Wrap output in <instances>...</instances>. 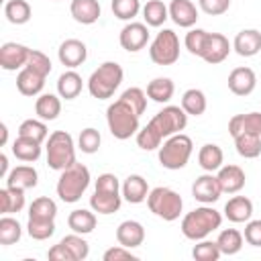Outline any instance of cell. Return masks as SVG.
<instances>
[{"label": "cell", "mask_w": 261, "mask_h": 261, "mask_svg": "<svg viewBox=\"0 0 261 261\" xmlns=\"http://www.w3.org/2000/svg\"><path fill=\"white\" fill-rule=\"evenodd\" d=\"M47 257L51 259V261H73V257H71V253L61 245V243H57V245H53L51 249H49V253H47Z\"/></svg>", "instance_id": "obj_53"}, {"label": "cell", "mask_w": 261, "mask_h": 261, "mask_svg": "<svg viewBox=\"0 0 261 261\" xmlns=\"http://www.w3.org/2000/svg\"><path fill=\"white\" fill-rule=\"evenodd\" d=\"M102 259H104V261H137L139 257L133 255L130 249H126V247H122V245H116V247L106 249L104 255H102Z\"/></svg>", "instance_id": "obj_51"}, {"label": "cell", "mask_w": 261, "mask_h": 261, "mask_svg": "<svg viewBox=\"0 0 261 261\" xmlns=\"http://www.w3.org/2000/svg\"><path fill=\"white\" fill-rule=\"evenodd\" d=\"M12 155L24 163H33L41 157V143L29 137H16L12 143Z\"/></svg>", "instance_id": "obj_28"}, {"label": "cell", "mask_w": 261, "mask_h": 261, "mask_svg": "<svg viewBox=\"0 0 261 261\" xmlns=\"http://www.w3.org/2000/svg\"><path fill=\"white\" fill-rule=\"evenodd\" d=\"M18 135L43 143V141H47L49 130H47L45 120H41V118H27V120L20 122V126H18Z\"/></svg>", "instance_id": "obj_42"}, {"label": "cell", "mask_w": 261, "mask_h": 261, "mask_svg": "<svg viewBox=\"0 0 261 261\" xmlns=\"http://www.w3.org/2000/svg\"><path fill=\"white\" fill-rule=\"evenodd\" d=\"M27 232L35 241H47L55 232V220H33V218H29Z\"/></svg>", "instance_id": "obj_44"}, {"label": "cell", "mask_w": 261, "mask_h": 261, "mask_svg": "<svg viewBox=\"0 0 261 261\" xmlns=\"http://www.w3.org/2000/svg\"><path fill=\"white\" fill-rule=\"evenodd\" d=\"M69 12L80 24H94L100 18V2L98 0H71Z\"/></svg>", "instance_id": "obj_24"}, {"label": "cell", "mask_w": 261, "mask_h": 261, "mask_svg": "<svg viewBox=\"0 0 261 261\" xmlns=\"http://www.w3.org/2000/svg\"><path fill=\"white\" fill-rule=\"evenodd\" d=\"M222 224V214L214 210L212 206L204 204L200 208H194L181 218V232L190 241H202Z\"/></svg>", "instance_id": "obj_4"}, {"label": "cell", "mask_w": 261, "mask_h": 261, "mask_svg": "<svg viewBox=\"0 0 261 261\" xmlns=\"http://www.w3.org/2000/svg\"><path fill=\"white\" fill-rule=\"evenodd\" d=\"M96 222H98L96 214L92 210H86V208L71 210L67 216V226L77 234H90L96 228Z\"/></svg>", "instance_id": "obj_29"}, {"label": "cell", "mask_w": 261, "mask_h": 261, "mask_svg": "<svg viewBox=\"0 0 261 261\" xmlns=\"http://www.w3.org/2000/svg\"><path fill=\"white\" fill-rule=\"evenodd\" d=\"M243 241H245V237L237 228H224V230H220V234L216 239L222 255H237L243 249Z\"/></svg>", "instance_id": "obj_39"}, {"label": "cell", "mask_w": 261, "mask_h": 261, "mask_svg": "<svg viewBox=\"0 0 261 261\" xmlns=\"http://www.w3.org/2000/svg\"><path fill=\"white\" fill-rule=\"evenodd\" d=\"M224 216L230 222H247L253 216V202L247 196H232L224 204Z\"/></svg>", "instance_id": "obj_26"}, {"label": "cell", "mask_w": 261, "mask_h": 261, "mask_svg": "<svg viewBox=\"0 0 261 261\" xmlns=\"http://www.w3.org/2000/svg\"><path fill=\"white\" fill-rule=\"evenodd\" d=\"M116 241L118 245L126 247V249H135L141 247L145 241V228L141 222L137 220H122L116 228Z\"/></svg>", "instance_id": "obj_19"}, {"label": "cell", "mask_w": 261, "mask_h": 261, "mask_svg": "<svg viewBox=\"0 0 261 261\" xmlns=\"http://www.w3.org/2000/svg\"><path fill=\"white\" fill-rule=\"evenodd\" d=\"M57 57H59V61H61L65 67L73 69V67L82 65V63L86 61V57H88V47H86V43L80 41V39H65V41L59 45V49H57Z\"/></svg>", "instance_id": "obj_15"}, {"label": "cell", "mask_w": 261, "mask_h": 261, "mask_svg": "<svg viewBox=\"0 0 261 261\" xmlns=\"http://www.w3.org/2000/svg\"><path fill=\"white\" fill-rule=\"evenodd\" d=\"M45 151H47V165L55 171H63L75 163V145L71 135L65 130H53L47 137Z\"/></svg>", "instance_id": "obj_8"}, {"label": "cell", "mask_w": 261, "mask_h": 261, "mask_svg": "<svg viewBox=\"0 0 261 261\" xmlns=\"http://www.w3.org/2000/svg\"><path fill=\"white\" fill-rule=\"evenodd\" d=\"M173 92H175V86H173V82L169 77H153L147 84V98H151L157 104L169 102Z\"/></svg>", "instance_id": "obj_33"}, {"label": "cell", "mask_w": 261, "mask_h": 261, "mask_svg": "<svg viewBox=\"0 0 261 261\" xmlns=\"http://www.w3.org/2000/svg\"><path fill=\"white\" fill-rule=\"evenodd\" d=\"M37 184H39V173L33 165H16L6 175V186H12V188L31 190Z\"/></svg>", "instance_id": "obj_25"}, {"label": "cell", "mask_w": 261, "mask_h": 261, "mask_svg": "<svg viewBox=\"0 0 261 261\" xmlns=\"http://www.w3.org/2000/svg\"><path fill=\"white\" fill-rule=\"evenodd\" d=\"M124 71L116 61H104L98 69L92 71L88 80V92L98 100H108L122 84Z\"/></svg>", "instance_id": "obj_6"}, {"label": "cell", "mask_w": 261, "mask_h": 261, "mask_svg": "<svg viewBox=\"0 0 261 261\" xmlns=\"http://www.w3.org/2000/svg\"><path fill=\"white\" fill-rule=\"evenodd\" d=\"M149 192L151 190H149L147 179L143 175H139V173H130L124 179V184H122V198L128 204H141V202H145L147 196H149Z\"/></svg>", "instance_id": "obj_21"}, {"label": "cell", "mask_w": 261, "mask_h": 261, "mask_svg": "<svg viewBox=\"0 0 261 261\" xmlns=\"http://www.w3.org/2000/svg\"><path fill=\"white\" fill-rule=\"evenodd\" d=\"M243 237H245V241L249 245L261 247V220H247Z\"/></svg>", "instance_id": "obj_52"}, {"label": "cell", "mask_w": 261, "mask_h": 261, "mask_svg": "<svg viewBox=\"0 0 261 261\" xmlns=\"http://www.w3.org/2000/svg\"><path fill=\"white\" fill-rule=\"evenodd\" d=\"M181 108L188 116H200L206 112V94L198 88H190L181 96Z\"/></svg>", "instance_id": "obj_35"}, {"label": "cell", "mask_w": 261, "mask_h": 261, "mask_svg": "<svg viewBox=\"0 0 261 261\" xmlns=\"http://www.w3.org/2000/svg\"><path fill=\"white\" fill-rule=\"evenodd\" d=\"M100 143H102V137H100V133H98L96 128H92V126L84 128V130L80 133V137H77V147L82 149V153H88V155L96 153V151L100 149Z\"/></svg>", "instance_id": "obj_46"}, {"label": "cell", "mask_w": 261, "mask_h": 261, "mask_svg": "<svg viewBox=\"0 0 261 261\" xmlns=\"http://www.w3.org/2000/svg\"><path fill=\"white\" fill-rule=\"evenodd\" d=\"M186 126H188V114L181 106H171V104L163 106V110H159L143 128H139L137 145L143 151L159 149L167 137L181 133Z\"/></svg>", "instance_id": "obj_1"}, {"label": "cell", "mask_w": 261, "mask_h": 261, "mask_svg": "<svg viewBox=\"0 0 261 261\" xmlns=\"http://www.w3.org/2000/svg\"><path fill=\"white\" fill-rule=\"evenodd\" d=\"M139 118H141V114L124 98L114 100L106 108V124H108V130L118 141H126L133 135L139 133V128H141L139 126Z\"/></svg>", "instance_id": "obj_2"}, {"label": "cell", "mask_w": 261, "mask_h": 261, "mask_svg": "<svg viewBox=\"0 0 261 261\" xmlns=\"http://www.w3.org/2000/svg\"><path fill=\"white\" fill-rule=\"evenodd\" d=\"M0 175H2V177L8 175V157H6L4 153L0 155Z\"/></svg>", "instance_id": "obj_54"}, {"label": "cell", "mask_w": 261, "mask_h": 261, "mask_svg": "<svg viewBox=\"0 0 261 261\" xmlns=\"http://www.w3.org/2000/svg\"><path fill=\"white\" fill-rule=\"evenodd\" d=\"M55 216H57V204L49 196H41L33 200V204L29 206V218L33 220H55Z\"/></svg>", "instance_id": "obj_38"}, {"label": "cell", "mask_w": 261, "mask_h": 261, "mask_svg": "<svg viewBox=\"0 0 261 261\" xmlns=\"http://www.w3.org/2000/svg\"><path fill=\"white\" fill-rule=\"evenodd\" d=\"M222 161H224V153L218 145L214 143H206L202 145V149L198 151V163L204 171H218L222 167Z\"/></svg>", "instance_id": "obj_30"}, {"label": "cell", "mask_w": 261, "mask_h": 261, "mask_svg": "<svg viewBox=\"0 0 261 261\" xmlns=\"http://www.w3.org/2000/svg\"><path fill=\"white\" fill-rule=\"evenodd\" d=\"M45 75L33 71L31 67H22L16 75V90L22 94V96H39L43 86H45Z\"/></svg>", "instance_id": "obj_23"}, {"label": "cell", "mask_w": 261, "mask_h": 261, "mask_svg": "<svg viewBox=\"0 0 261 261\" xmlns=\"http://www.w3.org/2000/svg\"><path fill=\"white\" fill-rule=\"evenodd\" d=\"M167 8L169 18L181 29H192L198 20V8L192 0H171Z\"/></svg>", "instance_id": "obj_17"}, {"label": "cell", "mask_w": 261, "mask_h": 261, "mask_svg": "<svg viewBox=\"0 0 261 261\" xmlns=\"http://www.w3.org/2000/svg\"><path fill=\"white\" fill-rule=\"evenodd\" d=\"M198 6L202 12H206L210 16H218L230 8V0H198Z\"/></svg>", "instance_id": "obj_50"}, {"label": "cell", "mask_w": 261, "mask_h": 261, "mask_svg": "<svg viewBox=\"0 0 261 261\" xmlns=\"http://www.w3.org/2000/svg\"><path fill=\"white\" fill-rule=\"evenodd\" d=\"M118 43L124 51L128 53H137L141 51L147 43H149V29L145 22H128L122 27L120 35H118Z\"/></svg>", "instance_id": "obj_11"}, {"label": "cell", "mask_w": 261, "mask_h": 261, "mask_svg": "<svg viewBox=\"0 0 261 261\" xmlns=\"http://www.w3.org/2000/svg\"><path fill=\"white\" fill-rule=\"evenodd\" d=\"M206 35H208V31H204V29H190V31L186 33V39H184L186 49H188L192 55L200 57L202 47H204V41H206Z\"/></svg>", "instance_id": "obj_47"}, {"label": "cell", "mask_w": 261, "mask_h": 261, "mask_svg": "<svg viewBox=\"0 0 261 261\" xmlns=\"http://www.w3.org/2000/svg\"><path fill=\"white\" fill-rule=\"evenodd\" d=\"M149 57L157 65H173L179 59V39L171 29H163L149 45Z\"/></svg>", "instance_id": "obj_10"}, {"label": "cell", "mask_w": 261, "mask_h": 261, "mask_svg": "<svg viewBox=\"0 0 261 261\" xmlns=\"http://www.w3.org/2000/svg\"><path fill=\"white\" fill-rule=\"evenodd\" d=\"M120 98H124L139 114H143L145 108H147V94H145L141 88H128V90H124V92L120 94Z\"/></svg>", "instance_id": "obj_49"}, {"label": "cell", "mask_w": 261, "mask_h": 261, "mask_svg": "<svg viewBox=\"0 0 261 261\" xmlns=\"http://www.w3.org/2000/svg\"><path fill=\"white\" fill-rule=\"evenodd\" d=\"M220 247L216 241H206L202 239L198 245H194L192 249V257L196 261H218L220 259Z\"/></svg>", "instance_id": "obj_43"}, {"label": "cell", "mask_w": 261, "mask_h": 261, "mask_svg": "<svg viewBox=\"0 0 261 261\" xmlns=\"http://www.w3.org/2000/svg\"><path fill=\"white\" fill-rule=\"evenodd\" d=\"M147 206L155 216L171 222V220L179 218V214L184 210V200L175 190L165 188V186H157V188H153L149 192Z\"/></svg>", "instance_id": "obj_9"}, {"label": "cell", "mask_w": 261, "mask_h": 261, "mask_svg": "<svg viewBox=\"0 0 261 261\" xmlns=\"http://www.w3.org/2000/svg\"><path fill=\"white\" fill-rule=\"evenodd\" d=\"M257 86V75L251 67H234L228 73V90L234 96H249Z\"/></svg>", "instance_id": "obj_16"}, {"label": "cell", "mask_w": 261, "mask_h": 261, "mask_svg": "<svg viewBox=\"0 0 261 261\" xmlns=\"http://www.w3.org/2000/svg\"><path fill=\"white\" fill-rule=\"evenodd\" d=\"M192 151H194V143L188 135L184 133H175L171 137H167L161 147H159V163L165 167V169H181L188 165L190 157H192Z\"/></svg>", "instance_id": "obj_7"}, {"label": "cell", "mask_w": 261, "mask_h": 261, "mask_svg": "<svg viewBox=\"0 0 261 261\" xmlns=\"http://www.w3.org/2000/svg\"><path fill=\"white\" fill-rule=\"evenodd\" d=\"M143 18L147 27H161L169 18V8L161 0H149L143 6Z\"/></svg>", "instance_id": "obj_37"}, {"label": "cell", "mask_w": 261, "mask_h": 261, "mask_svg": "<svg viewBox=\"0 0 261 261\" xmlns=\"http://www.w3.org/2000/svg\"><path fill=\"white\" fill-rule=\"evenodd\" d=\"M110 8L114 12L116 18L120 20H133L139 10H141V2L139 0H112L110 2Z\"/></svg>", "instance_id": "obj_45"}, {"label": "cell", "mask_w": 261, "mask_h": 261, "mask_svg": "<svg viewBox=\"0 0 261 261\" xmlns=\"http://www.w3.org/2000/svg\"><path fill=\"white\" fill-rule=\"evenodd\" d=\"M22 208H24V190L22 188L6 186L0 190V212L2 214L20 212Z\"/></svg>", "instance_id": "obj_31"}, {"label": "cell", "mask_w": 261, "mask_h": 261, "mask_svg": "<svg viewBox=\"0 0 261 261\" xmlns=\"http://www.w3.org/2000/svg\"><path fill=\"white\" fill-rule=\"evenodd\" d=\"M20 237H22L20 222L12 216H2L0 218V245H4V247L14 245L20 241Z\"/></svg>", "instance_id": "obj_40"}, {"label": "cell", "mask_w": 261, "mask_h": 261, "mask_svg": "<svg viewBox=\"0 0 261 261\" xmlns=\"http://www.w3.org/2000/svg\"><path fill=\"white\" fill-rule=\"evenodd\" d=\"M90 169L84 165V163H73V165H69L67 169H63L61 171V175H59V179H57V196H59V200H63L65 204H73V202H77L82 196H84V192L88 190V186H90Z\"/></svg>", "instance_id": "obj_5"}, {"label": "cell", "mask_w": 261, "mask_h": 261, "mask_svg": "<svg viewBox=\"0 0 261 261\" xmlns=\"http://www.w3.org/2000/svg\"><path fill=\"white\" fill-rule=\"evenodd\" d=\"M220 194H222V188L218 184V177L212 175L210 171L196 177V181L192 184V196L202 204H214L220 198Z\"/></svg>", "instance_id": "obj_14"}, {"label": "cell", "mask_w": 261, "mask_h": 261, "mask_svg": "<svg viewBox=\"0 0 261 261\" xmlns=\"http://www.w3.org/2000/svg\"><path fill=\"white\" fill-rule=\"evenodd\" d=\"M234 147L237 153L245 159H255L261 155V135L253 133H241L234 137Z\"/></svg>", "instance_id": "obj_34"}, {"label": "cell", "mask_w": 261, "mask_h": 261, "mask_svg": "<svg viewBox=\"0 0 261 261\" xmlns=\"http://www.w3.org/2000/svg\"><path fill=\"white\" fill-rule=\"evenodd\" d=\"M232 49L241 57H253L261 51V33L257 29H243L232 41Z\"/></svg>", "instance_id": "obj_20"}, {"label": "cell", "mask_w": 261, "mask_h": 261, "mask_svg": "<svg viewBox=\"0 0 261 261\" xmlns=\"http://www.w3.org/2000/svg\"><path fill=\"white\" fill-rule=\"evenodd\" d=\"M122 204V186L114 173H100L90 196V208L98 214H114Z\"/></svg>", "instance_id": "obj_3"}, {"label": "cell", "mask_w": 261, "mask_h": 261, "mask_svg": "<svg viewBox=\"0 0 261 261\" xmlns=\"http://www.w3.org/2000/svg\"><path fill=\"white\" fill-rule=\"evenodd\" d=\"M0 130H2V145H4V143L8 141V128H6V124H4V122L0 124Z\"/></svg>", "instance_id": "obj_55"}, {"label": "cell", "mask_w": 261, "mask_h": 261, "mask_svg": "<svg viewBox=\"0 0 261 261\" xmlns=\"http://www.w3.org/2000/svg\"><path fill=\"white\" fill-rule=\"evenodd\" d=\"M29 55H31V49L27 45L8 41L0 47V67L6 69V71L22 69L29 61Z\"/></svg>", "instance_id": "obj_13"}, {"label": "cell", "mask_w": 261, "mask_h": 261, "mask_svg": "<svg viewBox=\"0 0 261 261\" xmlns=\"http://www.w3.org/2000/svg\"><path fill=\"white\" fill-rule=\"evenodd\" d=\"M82 86H84L82 75L77 71H73V69H67L57 80V94L61 98H65V100H73V98H77L82 94Z\"/></svg>", "instance_id": "obj_27"}, {"label": "cell", "mask_w": 261, "mask_h": 261, "mask_svg": "<svg viewBox=\"0 0 261 261\" xmlns=\"http://www.w3.org/2000/svg\"><path fill=\"white\" fill-rule=\"evenodd\" d=\"M228 133L234 139L241 133H253L261 135V112H247V114H234L228 120Z\"/></svg>", "instance_id": "obj_22"}, {"label": "cell", "mask_w": 261, "mask_h": 261, "mask_svg": "<svg viewBox=\"0 0 261 261\" xmlns=\"http://www.w3.org/2000/svg\"><path fill=\"white\" fill-rule=\"evenodd\" d=\"M230 49H232V45L228 43V39H226L222 33H208L200 57H202L206 63L216 65V63H222V61L228 57Z\"/></svg>", "instance_id": "obj_12"}, {"label": "cell", "mask_w": 261, "mask_h": 261, "mask_svg": "<svg viewBox=\"0 0 261 261\" xmlns=\"http://www.w3.org/2000/svg\"><path fill=\"white\" fill-rule=\"evenodd\" d=\"M31 4L27 0H8L4 4V16L12 24H24L31 20Z\"/></svg>", "instance_id": "obj_36"}, {"label": "cell", "mask_w": 261, "mask_h": 261, "mask_svg": "<svg viewBox=\"0 0 261 261\" xmlns=\"http://www.w3.org/2000/svg\"><path fill=\"white\" fill-rule=\"evenodd\" d=\"M59 243H61V245L71 253L73 261H84V259L90 255V245H88V241H86L82 234H77V232L65 234Z\"/></svg>", "instance_id": "obj_41"}, {"label": "cell", "mask_w": 261, "mask_h": 261, "mask_svg": "<svg viewBox=\"0 0 261 261\" xmlns=\"http://www.w3.org/2000/svg\"><path fill=\"white\" fill-rule=\"evenodd\" d=\"M218 177V184L222 188V194H237L245 188V171L239 167V165H222L216 173Z\"/></svg>", "instance_id": "obj_18"}, {"label": "cell", "mask_w": 261, "mask_h": 261, "mask_svg": "<svg viewBox=\"0 0 261 261\" xmlns=\"http://www.w3.org/2000/svg\"><path fill=\"white\" fill-rule=\"evenodd\" d=\"M61 96L55 94H41L35 102V112L41 120H55L61 114Z\"/></svg>", "instance_id": "obj_32"}, {"label": "cell", "mask_w": 261, "mask_h": 261, "mask_svg": "<svg viewBox=\"0 0 261 261\" xmlns=\"http://www.w3.org/2000/svg\"><path fill=\"white\" fill-rule=\"evenodd\" d=\"M27 67H31L33 71L41 73V75H49L51 73V59L43 53V51H37V49H31V55H29V61H27Z\"/></svg>", "instance_id": "obj_48"}]
</instances>
